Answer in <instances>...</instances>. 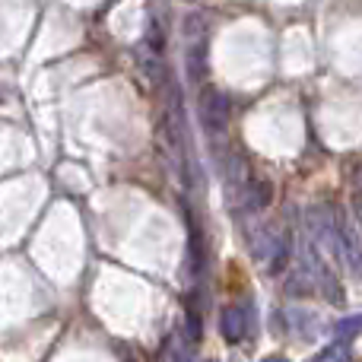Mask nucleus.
Segmentation results:
<instances>
[{"label": "nucleus", "instance_id": "f257e3e1", "mask_svg": "<svg viewBox=\"0 0 362 362\" xmlns=\"http://www.w3.org/2000/svg\"><path fill=\"white\" fill-rule=\"evenodd\" d=\"M197 118L210 137H219L229 127V95L219 86H204L197 95Z\"/></svg>", "mask_w": 362, "mask_h": 362}, {"label": "nucleus", "instance_id": "423d86ee", "mask_svg": "<svg viewBox=\"0 0 362 362\" xmlns=\"http://www.w3.org/2000/svg\"><path fill=\"white\" fill-rule=\"evenodd\" d=\"M187 76L197 80V83L206 76V48H204V42H197V48L187 51Z\"/></svg>", "mask_w": 362, "mask_h": 362}, {"label": "nucleus", "instance_id": "6e6552de", "mask_svg": "<svg viewBox=\"0 0 362 362\" xmlns=\"http://www.w3.org/2000/svg\"><path fill=\"white\" fill-rule=\"evenodd\" d=\"M321 362H331V359H350V346H346V340H334L331 346H325V350L318 353Z\"/></svg>", "mask_w": 362, "mask_h": 362}, {"label": "nucleus", "instance_id": "7ed1b4c3", "mask_svg": "<svg viewBox=\"0 0 362 362\" xmlns=\"http://www.w3.org/2000/svg\"><path fill=\"white\" fill-rule=\"evenodd\" d=\"M289 257H293V238H289V232H276L274 238H267V274H280L283 267L289 264Z\"/></svg>", "mask_w": 362, "mask_h": 362}, {"label": "nucleus", "instance_id": "20e7f679", "mask_svg": "<svg viewBox=\"0 0 362 362\" xmlns=\"http://www.w3.org/2000/svg\"><path fill=\"white\" fill-rule=\"evenodd\" d=\"M187 257H191V270L200 274L206 261V251H204V235H200L197 219H191V216H187Z\"/></svg>", "mask_w": 362, "mask_h": 362}, {"label": "nucleus", "instance_id": "0eeeda50", "mask_svg": "<svg viewBox=\"0 0 362 362\" xmlns=\"http://www.w3.org/2000/svg\"><path fill=\"white\" fill-rule=\"evenodd\" d=\"M334 334H337V340L350 344L356 334H362V315H346V318H340L337 325H334Z\"/></svg>", "mask_w": 362, "mask_h": 362}, {"label": "nucleus", "instance_id": "f03ea898", "mask_svg": "<svg viewBox=\"0 0 362 362\" xmlns=\"http://www.w3.org/2000/svg\"><path fill=\"white\" fill-rule=\"evenodd\" d=\"M219 334L226 344H242L248 337V312L242 305H229L219 315Z\"/></svg>", "mask_w": 362, "mask_h": 362}, {"label": "nucleus", "instance_id": "39448f33", "mask_svg": "<svg viewBox=\"0 0 362 362\" xmlns=\"http://www.w3.org/2000/svg\"><path fill=\"white\" fill-rule=\"evenodd\" d=\"M270 197H274V187L267 181H248L245 185V210H264V206H270Z\"/></svg>", "mask_w": 362, "mask_h": 362}]
</instances>
